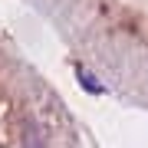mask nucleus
Here are the masks:
<instances>
[{
    "instance_id": "1",
    "label": "nucleus",
    "mask_w": 148,
    "mask_h": 148,
    "mask_svg": "<svg viewBox=\"0 0 148 148\" xmlns=\"http://www.w3.org/2000/svg\"><path fill=\"white\" fill-rule=\"evenodd\" d=\"M76 76H79V82H82V89H86V92H92V95H102V92H106V86L95 82V76H92V73H86L82 66L76 69Z\"/></svg>"
}]
</instances>
